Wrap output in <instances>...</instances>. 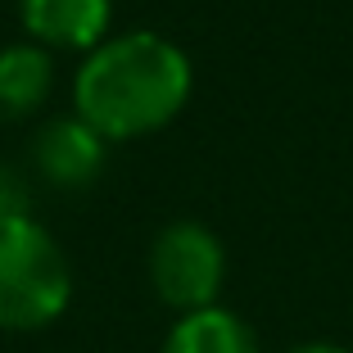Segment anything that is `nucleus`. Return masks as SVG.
I'll use <instances>...</instances> for the list:
<instances>
[{"mask_svg": "<svg viewBox=\"0 0 353 353\" xmlns=\"http://www.w3.org/2000/svg\"><path fill=\"white\" fill-rule=\"evenodd\" d=\"M190 82L186 50L159 32L104 37L73 77V114L104 141H136L186 109Z\"/></svg>", "mask_w": 353, "mask_h": 353, "instance_id": "1", "label": "nucleus"}, {"mask_svg": "<svg viewBox=\"0 0 353 353\" xmlns=\"http://www.w3.org/2000/svg\"><path fill=\"white\" fill-rule=\"evenodd\" d=\"M73 299V272L32 218L0 222V331H41Z\"/></svg>", "mask_w": 353, "mask_h": 353, "instance_id": "2", "label": "nucleus"}, {"mask_svg": "<svg viewBox=\"0 0 353 353\" xmlns=\"http://www.w3.org/2000/svg\"><path fill=\"white\" fill-rule=\"evenodd\" d=\"M150 281L172 312L213 308L227 281V250L204 222H168L150 245Z\"/></svg>", "mask_w": 353, "mask_h": 353, "instance_id": "3", "label": "nucleus"}, {"mask_svg": "<svg viewBox=\"0 0 353 353\" xmlns=\"http://www.w3.org/2000/svg\"><path fill=\"white\" fill-rule=\"evenodd\" d=\"M104 141L95 127H86L77 114H63L50 118V123L37 127L32 136V163L37 172L50 181V186L63 190H77V186H91L104 168Z\"/></svg>", "mask_w": 353, "mask_h": 353, "instance_id": "4", "label": "nucleus"}, {"mask_svg": "<svg viewBox=\"0 0 353 353\" xmlns=\"http://www.w3.org/2000/svg\"><path fill=\"white\" fill-rule=\"evenodd\" d=\"M19 19L41 50H95L109 32L114 0H19Z\"/></svg>", "mask_w": 353, "mask_h": 353, "instance_id": "5", "label": "nucleus"}, {"mask_svg": "<svg viewBox=\"0 0 353 353\" xmlns=\"http://www.w3.org/2000/svg\"><path fill=\"white\" fill-rule=\"evenodd\" d=\"M54 86V63L50 50L32 41L5 46L0 50V123H19V118L37 114Z\"/></svg>", "mask_w": 353, "mask_h": 353, "instance_id": "6", "label": "nucleus"}, {"mask_svg": "<svg viewBox=\"0 0 353 353\" xmlns=\"http://www.w3.org/2000/svg\"><path fill=\"white\" fill-rule=\"evenodd\" d=\"M159 353H259V340L231 308H199L176 317Z\"/></svg>", "mask_w": 353, "mask_h": 353, "instance_id": "7", "label": "nucleus"}, {"mask_svg": "<svg viewBox=\"0 0 353 353\" xmlns=\"http://www.w3.org/2000/svg\"><path fill=\"white\" fill-rule=\"evenodd\" d=\"M5 218H32L28 213V186L14 168H0V222Z\"/></svg>", "mask_w": 353, "mask_h": 353, "instance_id": "8", "label": "nucleus"}, {"mask_svg": "<svg viewBox=\"0 0 353 353\" xmlns=\"http://www.w3.org/2000/svg\"><path fill=\"white\" fill-rule=\"evenodd\" d=\"M285 353H349V349H340V344H326V340H308V344H294V349H285Z\"/></svg>", "mask_w": 353, "mask_h": 353, "instance_id": "9", "label": "nucleus"}]
</instances>
